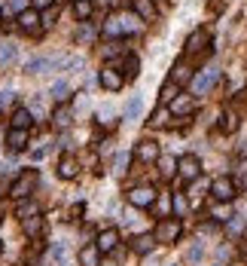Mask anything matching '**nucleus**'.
Wrapping results in <instances>:
<instances>
[{
    "instance_id": "f257e3e1",
    "label": "nucleus",
    "mask_w": 247,
    "mask_h": 266,
    "mask_svg": "<svg viewBox=\"0 0 247 266\" xmlns=\"http://www.w3.org/2000/svg\"><path fill=\"white\" fill-rule=\"evenodd\" d=\"M180 233H183V224L177 221V217H162L159 224H156V242H162V245H174V242H180Z\"/></svg>"
},
{
    "instance_id": "f03ea898",
    "label": "nucleus",
    "mask_w": 247,
    "mask_h": 266,
    "mask_svg": "<svg viewBox=\"0 0 247 266\" xmlns=\"http://www.w3.org/2000/svg\"><path fill=\"white\" fill-rule=\"evenodd\" d=\"M37 178H40V175H37V168H28V172H21V175L15 178V184L9 187V193H12L18 202H21V199H28V196L34 193V187H37Z\"/></svg>"
},
{
    "instance_id": "7ed1b4c3",
    "label": "nucleus",
    "mask_w": 247,
    "mask_h": 266,
    "mask_svg": "<svg viewBox=\"0 0 247 266\" xmlns=\"http://www.w3.org/2000/svg\"><path fill=\"white\" fill-rule=\"evenodd\" d=\"M217 80H220V67H217V64H214V67H205V70L193 80V95H208Z\"/></svg>"
},
{
    "instance_id": "20e7f679",
    "label": "nucleus",
    "mask_w": 247,
    "mask_h": 266,
    "mask_svg": "<svg viewBox=\"0 0 247 266\" xmlns=\"http://www.w3.org/2000/svg\"><path fill=\"white\" fill-rule=\"evenodd\" d=\"M235 193H238V184H235L232 178H217V181L211 184V196H214L217 202H232Z\"/></svg>"
},
{
    "instance_id": "39448f33",
    "label": "nucleus",
    "mask_w": 247,
    "mask_h": 266,
    "mask_svg": "<svg viewBox=\"0 0 247 266\" xmlns=\"http://www.w3.org/2000/svg\"><path fill=\"white\" fill-rule=\"evenodd\" d=\"M177 172H180V181H199V175H202L199 156H193V153L180 156V159H177Z\"/></svg>"
},
{
    "instance_id": "423d86ee",
    "label": "nucleus",
    "mask_w": 247,
    "mask_h": 266,
    "mask_svg": "<svg viewBox=\"0 0 247 266\" xmlns=\"http://www.w3.org/2000/svg\"><path fill=\"white\" fill-rule=\"evenodd\" d=\"M156 196H159V193H156L153 187H147V184H141V187H131V190H128V202H131L134 208H150V205L156 202Z\"/></svg>"
},
{
    "instance_id": "0eeeda50",
    "label": "nucleus",
    "mask_w": 247,
    "mask_h": 266,
    "mask_svg": "<svg viewBox=\"0 0 247 266\" xmlns=\"http://www.w3.org/2000/svg\"><path fill=\"white\" fill-rule=\"evenodd\" d=\"M55 172H58L61 181H73V178L79 175V159L70 156V153H64V156L58 159V168H55Z\"/></svg>"
},
{
    "instance_id": "6e6552de",
    "label": "nucleus",
    "mask_w": 247,
    "mask_h": 266,
    "mask_svg": "<svg viewBox=\"0 0 247 266\" xmlns=\"http://www.w3.org/2000/svg\"><path fill=\"white\" fill-rule=\"evenodd\" d=\"M95 245H98L101 254H110V251H116V245H119V233H116L113 227H110V230H101L98 239H95Z\"/></svg>"
},
{
    "instance_id": "1a4fd4ad",
    "label": "nucleus",
    "mask_w": 247,
    "mask_h": 266,
    "mask_svg": "<svg viewBox=\"0 0 247 266\" xmlns=\"http://www.w3.org/2000/svg\"><path fill=\"white\" fill-rule=\"evenodd\" d=\"M18 31H24V34H37V31H40V12H37V9H24V12H18Z\"/></svg>"
},
{
    "instance_id": "9d476101",
    "label": "nucleus",
    "mask_w": 247,
    "mask_h": 266,
    "mask_svg": "<svg viewBox=\"0 0 247 266\" xmlns=\"http://www.w3.org/2000/svg\"><path fill=\"white\" fill-rule=\"evenodd\" d=\"M98 80H101V86H104L107 92H119V89H122V83H125V80H122V74H119L116 67H104Z\"/></svg>"
},
{
    "instance_id": "9b49d317",
    "label": "nucleus",
    "mask_w": 247,
    "mask_h": 266,
    "mask_svg": "<svg viewBox=\"0 0 247 266\" xmlns=\"http://www.w3.org/2000/svg\"><path fill=\"white\" fill-rule=\"evenodd\" d=\"M24 147H28V129H9L6 132V150L21 153Z\"/></svg>"
},
{
    "instance_id": "f8f14e48",
    "label": "nucleus",
    "mask_w": 247,
    "mask_h": 266,
    "mask_svg": "<svg viewBox=\"0 0 247 266\" xmlns=\"http://www.w3.org/2000/svg\"><path fill=\"white\" fill-rule=\"evenodd\" d=\"M168 107H171V113H177V116H189V113L196 110V101H193V95H177Z\"/></svg>"
},
{
    "instance_id": "ddd939ff",
    "label": "nucleus",
    "mask_w": 247,
    "mask_h": 266,
    "mask_svg": "<svg viewBox=\"0 0 247 266\" xmlns=\"http://www.w3.org/2000/svg\"><path fill=\"white\" fill-rule=\"evenodd\" d=\"M70 123H73V107H70V104H58V110L52 113V126L64 132Z\"/></svg>"
},
{
    "instance_id": "4468645a",
    "label": "nucleus",
    "mask_w": 247,
    "mask_h": 266,
    "mask_svg": "<svg viewBox=\"0 0 247 266\" xmlns=\"http://www.w3.org/2000/svg\"><path fill=\"white\" fill-rule=\"evenodd\" d=\"M134 156H138V159H144V162H156L162 153H159V144H156V141H141V144H138V150H134Z\"/></svg>"
},
{
    "instance_id": "2eb2a0df",
    "label": "nucleus",
    "mask_w": 247,
    "mask_h": 266,
    "mask_svg": "<svg viewBox=\"0 0 247 266\" xmlns=\"http://www.w3.org/2000/svg\"><path fill=\"white\" fill-rule=\"evenodd\" d=\"M76 260H79V266H101V251H98V245H83L79 254H76Z\"/></svg>"
},
{
    "instance_id": "dca6fc26",
    "label": "nucleus",
    "mask_w": 247,
    "mask_h": 266,
    "mask_svg": "<svg viewBox=\"0 0 247 266\" xmlns=\"http://www.w3.org/2000/svg\"><path fill=\"white\" fill-rule=\"evenodd\" d=\"M205 43H208V31H205V28H196V31L189 34V40H186V52L196 55V52L205 49Z\"/></svg>"
},
{
    "instance_id": "f3484780",
    "label": "nucleus",
    "mask_w": 247,
    "mask_h": 266,
    "mask_svg": "<svg viewBox=\"0 0 247 266\" xmlns=\"http://www.w3.org/2000/svg\"><path fill=\"white\" fill-rule=\"evenodd\" d=\"M156 248V236L153 233H141V236H134V242H131V251L134 254H150Z\"/></svg>"
},
{
    "instance_id": "a211bd4d",
    "label": "nucleus",
    "mask_w": 247,
    "mask_h": 266,
    "mask_svg": "<svg viewBox=\"0 0 247 266\" xmlns=\"http://www.w3.org/2000/svg\"><path fill=\"white\" fill-rule=\"evenodd\" d=\"M31 119H34L31 110H28V107H18V110L9 116V129H31Z\"/></svg>"
},
{
    "instance_id": "6ab92c4d",
    "label": "nucleus",
    "mask_w": 247,
    "mask_h": 266,
    "mask_svg": "<svg viewBox=\"0 0 247 266\" xmlns=\"http://www.w3.org/2000/svg\"><path fill=\"white\" fill-rule=\"evenodd\" d=\"M21 230H24V236H28V239H37V236L43 233V217H40V214L24 217V221H21Z\"/></svg>"
},
{
    "instance_id": "aec40b11",
    "label": "nucleus",
    "mask_w": 247,
    "mask_h": 266,
    "mask_svg": "<svg viewBox=\"0 0 247 266\" xmlns=\"http://www.w3.org/2000/svg\"><path fill=\"white\" fill-rule=\"evenodd\" d=\"M131 6H134V12H138L144 21H153V18H156V3H153V0H131Z\"/></svg>"
},
{
    "instance_id": "412c9836",
    "label": "nucleus",
    "mask_w": 247,
    "mask_h": 266,
    "mask_svg": "<svg viewBox=\"0 0 247 266\" xmlns=\"http://www.w3.org/2000/svg\"><path fill=\"white\" fill-rule=\"evenodd\" d=\"M18 61V46L12 43H0V67H9Z\"/></svg>"
},
{
    "instance_id": "4be33fe9",
    "label": "nucleus",
    "mask_w": 247,
    "mask_h": 266,
    "mask_svg": "<svg viewBox=\"0 0 247 266\" xmlns=\"http://www.w3.org/2000/svg\"><path fill=\"white\" fill-rule=\"evenodd\" d=\"M141 113H144V98L141 95H131V101L125 104V119H141Z\"/></svg>"
},
{
    "instance_id": "5701e85b",
    "label": "nucleus",
    "mask_w": 247,
    "mask_h": 266,
    "mask_svg": "<svg viewBox=\"0 0 247 266\" xmlns=\"http://www.w3.org/2000/svg\"><path fill=\"white\" fill-rule=\"evenodd\" d=\"M67 92H70V89H67V83H64V80H58V83H52V89H49V95H52V98H55L58 104H67V98H70Z\"/></svg>"
},
{
    "instance_id": "b1692460",
    "label": "nucleus",
    "mask_w": 247,
    "mask_h": 266,
    "mask_svg": "<svg viewBox=\"0 0 247 266\" xmlns=\"http://www.w3.org/2000/svg\"><path fill=\"white\" fill-rule=\"evenodd\" d=\"M177 95H180V89H177V83H174V80H168V83L162 86V92H159V101H162V104H171V101H174Z\"/></svg>"
},
{
    "instance_id": "393cba45",
    "label": "nucleus",
    "mask_w": 247,
    "mask_h": 266,
    "mask_svg": "<svg viewBox=\"0 0 247 266\" xmlns=\"http://www.w3.org/2000/svg\"><path fill=\"white\" fill-rule=\"evenodd\" d=\"M159 172H162L165 181L174 178V175H177V159H171V156H159Z\"/></svg>"
},
{
    "instance_id": "a878e982",
    "label": "nucleus",
    "mask_w": 247,
    "mask_h": 266,
    "mask_svg": "<svg viewBox=\"0 0 247 266\" xmlns=\"http://www.w3.org/2000/svg\"><path fill=\"white\" fill-rule=\"evenodd\" d=\"M104 34H107V37H119V34H122V18H119V15H110V18L104 21Z\"/></svg>"
},
{
    "instance_id": "bb28decb",
    "label": "nucleus",
    "mask_w": 247,
    "mask_h": 266,
    "mask_svg": "<svg viewBox=\"0 0 247 266\" xmlns=\"http://www.w3.org/2000/svg\"><path fill=\"white\" fill-rule=\"evenodd\" d=\"M73 15H76L79 21H86V18L92 15V0H76V3H73Z\"/></svg>"
},
{
    "instance_id": "cd10ccee",
    "label": "nucleus",
    "mask_w": 247,
    "mask_h": 266,
    "mask_svg": "<svg viewBox=\"0 0 247 266\" xmlns=\"http://www.w3.org/2000/svg\"><path fill=\"white\" fill-rule=\"evenodd\" d=\"M15 214H18V217L24 221V217H34V214H40V211H37V202H31V199H21V202H18V211H15Z\"/></svg>"
},
{
    "instance_id": "c85d7f7f",
    "label": "nucleus",
    "mask_w": 247,
    "mask_h": 266,
    "mask_svg": "<svg viewBox=\"0 0 247 266\" xmlns=\"http://www.w3.org/2000/svg\"><path fill=\"white\" fill-rule=\"evenodd\" d=\"M189 77H193V74H189V67H186L183 61H177V64H174V70H171V80H174V83H186Z\"/></svg>"
},
{
    "instance_id": "c756f323",
    "label": "nucleus",
    "mask_w": 247,
    "mask_h": 266,
    "mask_svg": "<svg viewBox=\"0 0 247 266\" xmlns=\"http://www.w3.org/2000/svg\"><path fill=\"white\" fill-rule=\"evenodd\" d=\"M24 6H28V0H9L6 9H3V18H12L15 12H24Z\"/></svg>"
},
{
    "instance_id": "7c9ffc66",
    "label": "nucleus",
    "mask_w": 247,
    "mask_h": 266,
    "mask_svg": "<svg viewBox=\"0 0 247 266\" xmlns=\"http://www.w3.org/2000/svg\"><path fill=\"white\" fill-rule=\"evenodd\" d=\"M92 40H95V28L83 21V28L76 31V43H92Z\"/></svg>"
},
{
    "instance_id": "2f4dec72",
    "label": "nucleus",
    "mask_w": 247,
    "mask_h": 266,
    "mask_svg": "<svg viewBox=\"0 0 247 266\" xmlns=\"http://www.w3.org/2000/svg\"><path fill=\"white\" fill-rule=\"evenodd\" d=\"M52 260H55V263H64V260H67V245H64L61 239L52 245Z\"/></svg>"
},
{
    "instance_id": "473e14b6",
    "label": "nucleus",
    "mask_w": 247,
    "mask_h": 266,
    "mask_svg": "<svg viewBox=\"0 0 247 266\" xmlns=\"http://www.w3.org/2000/svg\"><path fill=\"white\" fill-rule=\"evenodd\" d=\"M125 74H128V77H138V74H141V58H138V55H128V58H125Z\"/></svg>"
},
{
    "instance_id": "72a5a7b5",
    "label": "nucleus",
    "mask_w": 247,
    "mask_h": 266,
    "mask_svg": "<svg viewBox=\"0 0 247 266\" xmlns=\"http://www.w3.org/2000/svg\"><path fill=\"white\" fill-rule=\"evenodd\" d=\"M220 129H223V132H235V129H238V116H235V113H223Z\"/></svg>"
},
{
    "instance_id": "f704fd0d",
    "label": "nucleus",
    "mask_w": 247,
    "mask_h": 266,
    "mask_svg": "<svg viewBox=\"0 0 247 266\" xmlns=\"http://www.w3.org/2000/svg\"><path fill=\"white\" fill-rule=\"evenodd\" d=\"M171 208H174V214H177V217H183V214L189 211V205H186V199H183V193H177V196H174V202H171Z\"/></svg>"
},
{
    "instance_id": "c9c22d12",
    "label": "nucleus",
    "mask_w": 247,
    "mask_h": 266,
    "mask_svg": "<svg viewBox=\"0 0 247 266\" xmlns=\"http://www.w3.org/2000/svg\"><path fill=\"white\" fill-rule=\"evenodd\" d=\"M214 217H217V224H229V217H232L229 205H226V202H220V205L214 208Z\"/></svg>"
},
{
    "instance_id": "e433bc0d",
    "label": "nucleus",
    "mask_w": 247,
    "mask_h": 266,
    "mask_svg": "<svg viewBox=\"0 0 247 266\" xmlns=\"http://www.w3.org/2000/svg\"><path fill=\"white\" fill-rule=\"evenodd\" d=\"M125 168H128V153H116V159H113V172H116V175H125Z\"/></svg>"
},
{
    "instance_id": "4c0bfd02",
    "label": "nucleus",
    "mask_w": 247,
    "mask_h": 266,
    "mask_svg": "<svg viewBox=\"0 0 247 266\" xmlns=\"http://www.w3.org/2000/svg\"><path fill=\"white\" fill-rule=\"evenodd\" d=\"M119 18H122V34L125 31H141V21L134 15H119Z\"/></svg>"
},
{
    "instance_id": "58836bf2",
    "label": "nucleus",
    "mask_w": 247,
    "mask_h": 266,
    "mask_svg": "<svg viewBox=\"0 0 247 266\" xmlns=\"http://www.w3.org/2000/svg\"><path fill=\"white\" fill-rule=\"evenodd\" d=\"M202 257H205V248H202V245H193V248L186 251V260H189V263H199Z\"/></svg>"
},
{
    "instance_id": "ea45409f",
    "label": "nucleus",
    "mask_w": 247,
    "mask_h": 266,
    "mask_svg": "<svg viewBox=\"0 0 247 266\" xmlns=\"http://www.w3.org/2000/svg\"><path fill=\"white\" fill-rule=\"evenodd\" d=\"M31 116H43V98H34L31 101Z\"/></svg>"
},
{
    "instance_id": "a19ab883",
    "label": "nucleus",
    "mask_w": 247,
    "mask_h": 266,
    "mask_svg": "<svg viewBox=\"0 0 247 266\" xmlns=\"http://www.w3.org/2000/svg\"><path fill=\"white\" fill-rule=\"evenodd\" d=\"M83 162H86L92 172H98V156H95V153H86V156H83Z\"/></svg>"
},
{
    "instance_id": "79ce46f5",
    "label": "nucleus",
    "mask_w": 247,
    "mask_h": 266,
    "mask_svg": "<svg viewBox=\"0 0 247 266\" xmlns=\"http://www.w3.org/2000/svg\"><path fill=\"white\" fill-rule=\"evenodd\" d=\"M49 6H52V0H31V9H37V12L40 9H49Z\"/></svg>"
},
{
    "instance_id": "37998d69",
    "label": "nucleus",
    "mask_w": 247,
    "mask_h": 266,
    "mask_svg": "<svg viewBox=\"0 0 247 266\" xmlns=\"http://www.w3.org/2000/svg\"><path fill=\"white\" fill-rule=\"evenodd\" d=\"M162 123H165V110H156L153 119H150V126H162Z\"/></svg>"
},
{
    "instance_id": "c03bdc74",
    "label": "nucleus",
    "mask_w": 247,
    "mask_h": 266,
    "mask_svg": "<svg viewBox=\"0 0 247 266\" xmlns=\"http://www.w3.org/2000/svg\"><path fill=\"white\" fill-rule=\"evenodd\" d=\"M119 52V43H107V49H104V55H116Z\"/></svg>"
},
{
    "instance_id": "a18cd8bd",
    "label": "nucleus",
    "mask_w": 247,
    "mask_h": 266,
    "mask_svg": "<svg viewBox=\"0 0 247 266\" xmlns=\"http://www.w3.org/2000/svg\"><path fill=\"white\" fill-rule=\"evenodd\" d=\"M244 190H247V178H244Z\"/></svg>"
},
{
    "instance_id": "49530a36",
    "label": "nucleus",
    "mask_w": 247,
    "mask_h": 266,
    "mask_svg": "<svg viewBox=\"0 0 247 266\" xmlns=\"http://www.w3.org/2000/svg\"><path fill=\"white\" fill-rule=\"evenodd\" d=\"M73 3H76V0H73Z\"/></svg>"
}]
</instances>
